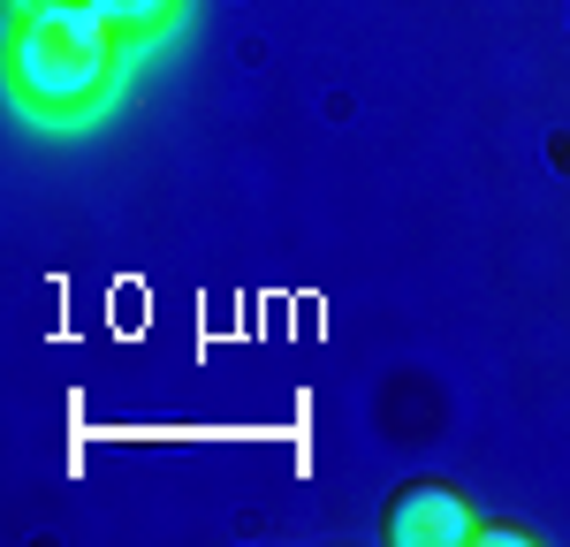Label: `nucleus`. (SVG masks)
Here are the masks:
<instances>
[{"label": "nucleus", "mask_w": 570, "mask_h": 547, "mask_svg": "<svg viewBox=\"0 0 570 547\" xmlns=\"http://www.w3.org/2000/svg\"><path fill=\"white\" fill-rule=\"evenodd\" d=\"M122 53H130V39L91 0L16 8V23H8V99L31 122H85L107 107V91L122 77Z\"/></svg>", "instance_id": "obj_1"}, {"label": "nucleus", "mask_w": 570, "mask_h": 547, "mask_svg": "<svg viewBox=\"0 0 570 547\" xmlns=\"http://www.w3.org/2000/svg\"><path fill=\"white\" fill-rule=\"evenodd\" d=\"M494 540H502V547H525L532 533H518V525H480V540H472V547H494Z\"/></svg>", "instance_id": "obj_4"}, {"label": "nucleus", "mask_w": 570, "mask_h": 547, "mask_svg": "<svg viewBox=\"0 0 570 547\" xmlns=\"http://www.w3.org/2000/svg\"><path fill=\"white\" fill-rule=\"evenodd\" d=\"M480 509L464 495H449V487H403V495L389 501V540L395 547H472L480 540Z\"/></svg>", "instance_id": "obj_2"}, {"label": "nucleus", "mask_w": 570, "mask_h": 547, "mask_svg": "<svg viewBox=\"0 0 570 547\" xmlns=\"http://www.w3.org/2000/svg\"><path fill=\"white\" fill-rule=\"evenodd\" d=\"M91 8H99L130 46H145V39H160V31H176L190 0H91Z\"/></svg>", "instance_id": "obj_3"}, {"label": "nucleus", "mask_w": 570, "mask_h": 547, "mask_svg": "<svg viewBox=\"0 0 570 547\" xmlns=\"http://www.w3.org/2000/svg\"><path fill=\"white\" fill-rule=\"evenodd\" d=\"M16 8H61V0H16Z\"/></svg>", "instance_id": "obj_5"}]
</instances>
